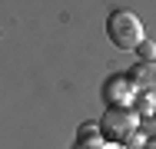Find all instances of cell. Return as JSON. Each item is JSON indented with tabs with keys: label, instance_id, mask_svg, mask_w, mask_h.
Instances as JSON below:
<instances>
[{
	"label": "cell",
	"instance_id": "1",
	"mask_svg": "<svg viewBox=\"0 0 156 149\" xmlns=\"http://www.w3.org/2000/svg\"><path fill=\"white\" fill-rule=\"evenodd\" d=\"M106 36L113 47L120 50H136L146 36H143V20L133 10H113L106 17Z\"/></svg>",
	"mask_w": 156,
	"mask_h": 149
},
{
	"label": "cell",
	"instance_id": "2",
	"mask_svg": "<svg viewBox=\"0 0 156 149\" xmlns=\"http://www.w3.org/2000/svg\"><path fill=\"white\" fill-rule=\"evenodd\" d=\"M100 129L106 139L113 143H129V136H136L143 129V116L133 109V106H106V113L100 119Z\"/></svg>",
	"mask_w": 156,
	"mask_h": 149
},
{
	"label": "cell",
	"instance_id": "8",
	"mask_svg": "<svg viewBox=\"0 0 156 149\" xmlns=\"http://www.w3.org/2000/svg\"><path fill=\"white\" fill-rule=\"evenodd\" d=\"M146 149H156V136H153V139H150V143H146Z\"/></svg>",
	"mask_w": 156,
	"mask_h": 149
},
{
	"label": "cell",
	"instance_id": "7",
	"mask_svg": "<svg viewBox=\"0 0 156 149\" xmlns=\"http://www.w3.org/2000/svg\"><path fill=\"white\" fill-rule=\"evenodd\" d=\"M136 53H140V60H146V63H156V43L153 40H143L136 47Z\"/></svg>",
	"mask_w": 156,
	"mask_h": 149
},
{
	"label": "cell",
	"instance_id": "5",
	"mask_svg": "<svg viewBox=\"0 0 156 149\" xmlns=\"http://www.w3.org/2000/svg\"><path fill=\"white\" fill-rule=\"evenodd\" d=\"M133 109H136L140 116H156V96L153 93H140L136 103H133Z\"/></svg>",
	"mask_w": 156,
	"mask_h": 149
},
{
	"label": "cell",
	"instance_id": "3",
	"mask_svg": "<svg viewBox=\"0 0 156 149\" xmlns=\"http://www.w3.org/2000/svg\"><path fill=\"white\" fill-rule=\"evenodd\" d=\"M136 96H140V89L133 86V80L129 76H110L106 83H103V99H106V106H133L136 103Z\"/></svg>",
	"mask_w": 156,
	"mask_h": 149
},
{
	"label": "cell",
	"instance_id": "6",
	"mask_svg": "<svg viewBox=\"0 0 156 149\" xmlns=\"http://www.w3.org/2000/svg\"><path fill=\"white\" fill-rule=\"evenodd\" d=\"M100 136H103L100 123H83V126L76 129V139H100Z\"/></svg>",
	"mask_w": 156,
	"mask_h": 149
},
{
	"label": "cell",
	"instance_id": "4",
	"mask_svg": "<svg viewBox=\"0 0 156 149\" xmlns=\"http://www.w3.org/2000/svg\"><path fill=\"white\" fill-rule=\"evenodd\" d=\"M126 76L133 80V86L140 89V93H153V96H156V63L140 60V63H133V66H129V73H126Z\"/></svg>",
	"mask_w": 156,
	"mask_h": 149
}]
</instances>
